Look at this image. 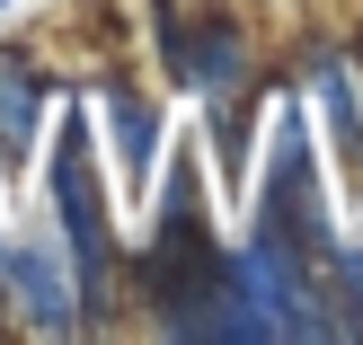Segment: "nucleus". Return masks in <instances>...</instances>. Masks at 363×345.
<instances>
[{"instance_id": "f03ea898", "label": "nucleus", "mask_w": 363, "mask_h": 345, "mask_svg": "<svg viewBox=\"0 0 363 345\" xmlns=\"http://www.w3.org/2000/svg\"><path fill=\"white\" fill-rule=\"evenodd\" d=\"M0 301H18V319L27 328H45V336H71L80 328V283H71V266L53 257V248H35V239H0Z\"/></svg>"}, {"instance_id": "7ed1b4c3", "label": "nucleus", "mask_w": 363, "mask_h": 345, "mask_svg": "<svg viewBox=\"0 0 363 345\" xmlns=\"http://www.w3.org/2000/svg\"><path fill=\"white\" fill-rule=\"evenodd\" d=\"M35 124H45V80L18 53H0V177H18L35 159Z\"/></svg>"}, {"instance_id": "f257e3e1", "label": "nucleus", "mask_w": 363, "mask_h": 345, "mask_svg": "<svg viewBox=\"0 0 363 345\" xmlns=\"http://www.w3.org/2000/svg\"><path fill=\"white\" fill-rule=\"evenodd\" d=\"M89 169H98V159H89V124H62V133H53L45 195H53V222H62V266H71V283H80V310L98 319L116 248H106V204H98V177H89Z\"/></svg>"}, {"instance_id": "39448f33", "label": "nucleus", "mask_w": 363, "mask_h": 345, "mask_svg": "<svg viewBox=\"0 0 363 345\" xmlns=\"http://www.w3.org/2000/svg\"><path fill=\"white\" fill-rule=\"evenodd\" d=\"M0 9H9V0H0Z\"/></svg>"}, {"instance_id": "20e7f679", "label": "nucleus", "mask_w": 363, "mask_h": 345, "mask_svg": "<svg viewBox=\"0 0 363 345\" xmlns=\"http://www.w3.org/2000/svg\"><path fill=\"white\" fill-rule=\"evenodd\" d=\"M106 115H116V151H124V186H142L151 177V151H160V115L133 98V89H116L106 98Z\"/></svg>"}]
</instances>
